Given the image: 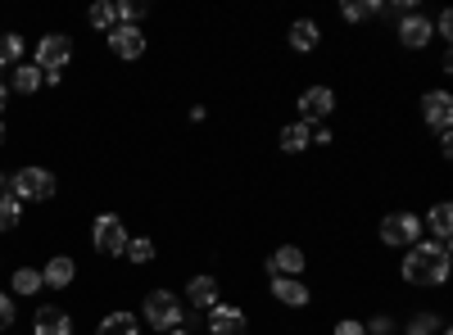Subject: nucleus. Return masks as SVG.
I'll use <instances>...</instances> for the list:
<instances>
[{"label":"nucleus","mask_w":453,"mask_h":335,"mask_svg":"<svg viewBox=\"0 0 453 335\" xmlns=\"http://www.w3.org/2000/svg\"><path fill=\"white\" fill-rule=\"evenodd\" d=\"M218 294H222V286H218L213 272H200V277L186 281V304H191L196 313H213L218 308Z\"/></svg>","instance_id":"nucleus-10"},{"label":"nucleus","mask_w":453,"mask_h":335,"mask_svg":"<svg viewBox=\"0 0 453 335\" xmlns=\"http://www.w3.org/2000/svg\"><path fill=\"white\" fill-rule=\"evenodd\" d=\"M331 335H367V331H363V322H358V317H340Z\"/></svg>","instance_id":"nucleus-31"},{"label":"nucleus","mask_w":453,"mask_h":335,"mask_svg":"<svg viewBox=\"0 0 453 335\" xmlns=\"http://www.w3.org/2000/svg\"><path fill=\"white\" fill-rule=\"evenodd\" d=\"M104 36H109V50L119 55V59H127V64L145 55V32H141V27H127V23H113V27H109Z\"/></svg>","instance_id":"nucleus-9"},{"label":"nucleus","mask_w":453,"mask_h":335,"mask_svg":"<svg viewBox=\"0 0 453 335\" xmlns=\"http://www.w3.org/2000/svg\"><path fill=\"white\" fill-rule=\"evenodd\" d=\"M440 335H449V326H440Z\"/></svg>","instance_id":"nucleus-37"},{"label":"nucleus","mask_w":453,"mask_h":335,"mask_svg":"<svg viewBox=\"0 0 453 335\" xmlns=\"http://www.w3.org/2000/svg\"><path fill=\"white\" fill-rule=\"evenodd\" d=\"M335 114V91L331 87H304L299 91V123H322Z\"/></svg>","instance_id":"nucleus-8"},{"label":"nucleus","mask_w":453,"mask_h":335,"mask_svg":"<svg viewBox=\"0 0 453 335\" xmlns=\"http://www.w3.org/2000/svg\"><path fill=\"white\" fill-rule=\"evenodd\" d=\"M273 300L286 308H309L313 304V290L299 281V277H273Z\"/></svg>","instance_id":"nucleus-14"},{"label":"nucleus","mask_w":453,"mask_h":335,"mask_svg":"<svg viewBox=\"0 0 453 335\" xmlns=\"http://www.w3.org/2000/svg\"><path fill=\"white\" fill-rule=\"evenodd\" d=\"M36 290H46L42 272H36V268H19L14 272V294H36Z\"/></svg>","instance_id":"nucleus-26"},{"label":"nucleus","mask_w":453,"mask_h":335,"mask_svg":"<svg viewBox=\"0 0 453 335\" xmlns=\"http://www.w3.org/2000/svg\"><path fill=\"white\" fill-rule=\"evenodd\" d=\"M19 217H23V204H19L10 191H0V232H14Z\"/></svg>","instance_id":"nucleus-23"},{"label":"nucleus","mask_w":453,"mask_h":335,"mask_svg":"<svg viewBox=\"0 0 453 335\" xmlns=\"http://www.w3.org/2000/svg\"><path fill=\"white\" fill-rule=\"evenodd\" d=\"M395 36H399V46H403V50H426V46L435 42V27H431V19H426L422 10H408V14L399 19Z\"/></svg>","instance_id":"nucleus-6"},{"label":"nucleus","mask_w":453,"mask_h":335,"mask_svg":"<svg viewBox=\"0 0 453 335\" xmlns=\"http://www.w3.org/2000/svg\"><path fill=\"white\" fill-rule=\"evenodd\" d=\"M209 317V335H250V313L236 304H218Z\"/></svg>","instance_id":"nucleus-11"},{"label":"nucleus","mask_w":453,"mask_h":335,"mask_svg":"<svg viewBox=\"0 0 453 335\" xmlns=\"http://www.w3.org/2000/svg\"><path fill=\"white\" fill-rule=\"evenodd\" d=\"M0 191H5V172H0Z\"/></svg>","instance_id":"nucleus-36"},{"label":"nucleus","mask_w":453,"mask_h":335,"mask_svg":"<svg viewBox=\"0 0 453 335\" xmlns=\"http://www.w3.org/2000/svg\"><path fill=\"white\" fill-rule=\"evenodd\" d=\"M403 335H440V317H435V313H418V317L408 322Z\"/></svg>","instance_id":"nucleus-28"},{"label":"nucleus","mask_w":453,"mask_h":335,"mask_svg":"<svg viewBox=\"0 0 453 335\" xmlns=\"http://www.w3.org/2000/svg\"><path fill=\"white\" fill-rule=\"evenodd\" d=\"M181 317H186V313H181V300H177L173 290H150L145 300H141V322L155 326L159 335H164V331H177Z\"/></svg>","instance_id":"nucleus-3"},{"label":"nucleus","mask_w":453,"mask_h":335,"mask_svg":"<svg viewBox=\"0 0 453 335\" xmlns=\"http://www.w3.org/2000/svg\"><path fill=\"white\" fill-rule=\"evenodd\" d=\"M5 104H10V87L0 82V114H5Z\"/></svg>","instance_id":"nucleus-33"},{"label":"nucleus","mask_w":453,"mask_h":335,"mask_svg":"<svg viewBox=\"0 0 453 335\" xmlns=\"http://www.w3.org/2000/svg\"><path fill=\"white\" fill-rule=\"evenodd\" d=\"M304 268H309V254L299 245H277L268 254V277H299Z\"/></svg>","instance_id":"nucleus-12"},{"label":"nucleus","mask_w":453,"mask_h":335,"mask_svg":"<svg viewBox=\"0 0 453 335\" xmlns=\"http://www.w3.org/2000/svg\"><path fill=\"white\" fill-rule=\"evenodd\" d=\"M426 222H431V232H435V240H440V245H449V232H453V204H449V200L431 204Z\"/></svg>","instance_id":"nucleus-22"},{"label":"nucleus","mask_w":453,"mask_h":335,"mask_svg":"<svg viewBox=\"0 0 453 335\" xmlns=\"http://www.w3.org/2000/svg\"><path fill=\"white\" fill-rule=\"evenodd\" d=\"M32 331H36V335H73V317H68L64 308L46 304V308H36V317H32Z\"/></svg>","instance_id":"nucleus-16"},{"label":"nucleus","mask_w":453,"mask_h":335,"mask_svg":"<svg viewBox=\"0 0 453 335\" xmlns=\"http://www.w3.org/2000/svg\"><path fill=\"white\" fill-rule=\"evenodd\" d=\"M376 14H386L381 0H345V5H340V19H345V23H367Z\"/></svg>","instance_id":"nucleus-21"},{"label":"nucleus","mask_w":453,"mask_h":335,"mask_svg":"<svg viewBox=\"0 0 453 335\" xmlns=\"http://www.w3.org/2000/svg\"><path fill=\"white\" fill-rule=\"evenodd\" d=\"M5 326H14V294L0 290V331H5Z\"/></svg>","instance_id":"nucleus-30"},{"label":"nucleus","mask_w":453,"mask_h":335,"mask_svg":"<svg viewBox=\"0 0 453 335\" xmlns=\"http://www.w3.org/2000/svg\"><path fill=\"white\" fill-rule=\"evenodd\" d=\"M449 118H453V95L449 91H426L422 95V123L435 127V132H449Z\"/></svg>","instance_id":"nucleus-13"},{"label":"nucleus","mask_w":453,"mask_h":335,"mask_svg":"<svg viewBox=\"0 0 453 335\" xmlns=\"http://www.w3.org/2000/svg\"><path fill=\"white\" fill-rule=\"evenodd\" d=\"M277 145H281V155H304L309 145H313V127L309 123H281Z\"/></svg>","instance_id":"nucleus-18"},{"label":"nucleus","mask_w":453,"mask_h":335,"mask_svg":"<svg viewBox=\"0 0 453 335\" xmlns=\"http://www.w3.org/2000/svg\"><path fill=\"white\" fill-rule=\"evenodd\" d=\"M87 23H91L96 32H109L113 23H119V19H113V0H96V5L87 10Z\"/></svg>","instance_id":"nucleus-25"},{"label":"nucleus","mask_w":453,"mask_h":335,"mask_svg":"<svg viewBox=\"0 0 453 335\" xmlns=\"http://www.w3.org/2000/svg\"><path fill=\"white\" fill-rule=\"evenodd\" d=\"M23 59V36L19 32H0V68H10Z\"/></svg>","instance_id":"nucleus-24"},{"label":"nucleus","mask_w":453,"mask_h":335,"mask_svg":"<svg viewBox=\"0 0 453 335\" xmlns=\"http://www.w3.org/2000/svg\"><path fill=\"white\" fill-rule=\"evenodd\" d=\"M91 240H96L100 254H123L132 236H127V227H123V217H119V213H100V217H96V227H91Z\"/></svg>","instance_id":"nucleus-7"},{"label":"nucleus","mask_w":453,"mask_h":335,"mask_svg":"<svg viewBox=\"0 0 453 335\" xmlns=\"http://www.w3.org/2000/svg\"><path fill=\"white\" fill-rule=\"evenodd\" d=\"M132 263H150V258H155V240L150 236H136V240H127V249H123Z\"/></svg>","instance_id":"nucleus-27"},{"label":"nucleus","mask_w":453,"mask_h":335,"mask_svg":"<svg viewBox=\"0 0 453 335\" xmlns=\"http://www.w3.org/2000/svg\"><path fill=\"white\" fill-rule=\"evenodd\" d=\"M96 335H141V326H136V313H109V317H100V326H96Z\"/></svg>","instance_id":"nucleus-20"},{"label":"nucleus","mask_w":453,"mask_h":335,"mask_svg":"<svg viewBox=\"0 0 453 335\" xmlns=\"http://www.w3.org/2000/svg\"><path fill=\"white\" fill-rule=\"evenodd\" d=\"M449 272H453V254L440 240H418L403 254V263H399V277L412 290H435V286L449 281Z\"/></svg>","instance_id":"nucleus-1"},{"label":"nucleus","mask_w":453,"mask_h":335,"mask_svg":"<svg viewBox=\"0 0 453 335\" xmlns=\"http://www.w3.org/2000/svg\"><path fill=\"white\" fill-rule=\"evenodd\" d=\"M10 186H14L10 195H14L19 204H46V200L55 195V186H59V181H55L50 168H19Z\"/></svg>","instance_id":"nucleus-4"},{"label":"nucleus","mask_w":453,"mask_h":335,"mask_svg":"<svg viewBox=\"0 0 453 335\" xmlns=\"http://www.w3.org/2000/svg\"><path fill=\"white\" fill-rule=\"evenodd\" d=\"M164 335H191V331H181V326H177V331H164Z\"/></svg>","instance_id":"nucleus-34"},{"label":"nucleus","mask_w":453,"mask_h":335,"mask_svg":"<svg viewBox=\"0 0 453 335\" xmlns=\"http://www.w3.org/2000/svg\"><path fill=\"white\" fill-rule=\"evenodd\" d=\"M68 59H73V42L64 32H46L42 42H36V68L46 72V78H64V68H68Z\"/></svg>","instance_id":"nucleus-5"},{"label":"nucleus","mask_w":453,"mask_h":335,"mask_svg":"<svg viewBox=\"0 0 453 335\" xmlns=\"http://www.w3.org/2000/svg\"><path fill=\"white\" fill-rule=\"evenodd\" d=\"M73 277H78V263H73L68 254H50V263L42 268L46 290H68V286H73Z\"/></svg>","instance_id":"nucleus-15"},{"label":"nucleus","mask_w":453,"mask_h":335,"mask_svg":"<svg viewBox=\"0 0 453 335\" xmlns=\"http://www.w3.org/2000/svg\"><path fill=\"white\" fill-rule=\"evenodd\" d=\"M363 331H367V335H395V317H386V313H381V317L363 322Z\"/></svg>","instance_id":"nucleus-29"},{"label":"nucleus","mask_w":453,"mask_h":335,"mask_svg":"<svg viewBox=\"0 0 453 335\" xmlns=\"http://www.w3.org/2000/svg\"><path fill=\"white\" fill-rule=\"evenodd\" d=\"M46 87V72L36 68V64H14V78H10V91L19 95H32V91H42Z\"/></svg>","instance_id":"nucleus-19"},{"label":"nucleus","mask_w":453,"mask_h":335,"mask_svg":"<svg viewBox=\"0 0 453 335\" xmlns=\"http://www.w3.org/2000/svg\"><path fill=\"white\" fill-rule=\"evenodd\" d=\"M0 145H5V123H0Z\"/></svg>","instance_id":"nucleus-35"},{"label":"nucleus","mask_w":453,"mask_h":335,"mask_svg":"<svg viewBox=\"0 0 453 335\" xmlns=\"http://www.w3.org/2000/svg\"><path fill=\"white\" fill-rule=\"evenodd\" d=\"M422 232H426V222L412 213V209H395V213H386V217H381V227H376L381 245H390V249H412V245L422 240Z\"/></svg>","instance_id":"nucleus-2"},{"label":"nucleus","mask_w":453,"mask_h":335,"mask_svg":"<svg viewBox=\"0 0 453 335\" xmlns=\"http://www.w3.org/2000/svg\"><path fill=\"white\" fill-rule=\"evenodd\" d=\"M318 46H322V23H318V19H295V23H290V50L309 55V50H318Z\"/></svg>","instance_id":"nucleus-17"},{"label":"nucleus","mask_w":453,"mask_h":335,"mask_svg":"<svg viewBox=\"0 0 453 335\" xmlns=\"http://www.w3.org/2000/svg\"><path fill=\"white\" fill-rule=\"evenodd\" d=\"M431 27H435V36H440V42H449V36H453V14L444 10V14H440V19H435Z\"/></svg>","instance_id":"nucleus-32"}]
</instances>
